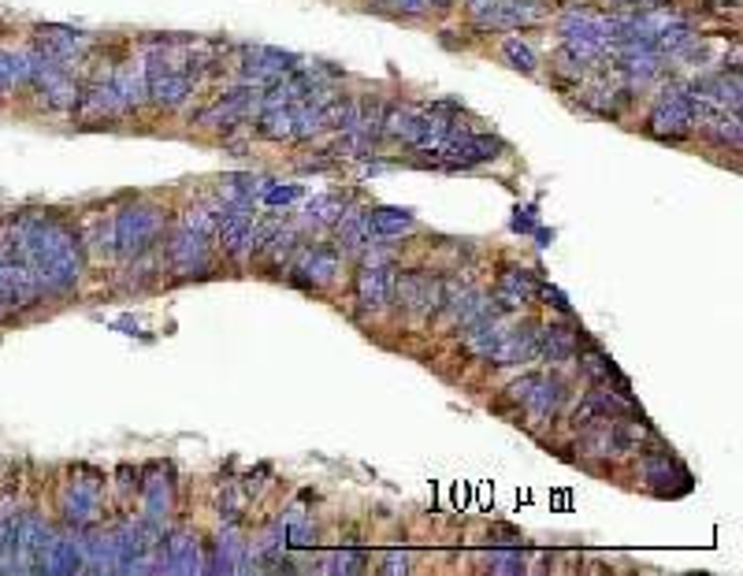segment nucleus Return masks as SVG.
<instances>
[{
	"mask_svg": "<svg viewBox=\"0 0 743 576\" xmlns=\"http://www.w3.org/2000/svg\"><path fill=\"white\" fill-rule=\"evenodd\" d=\"M23 86H26V60H23V52L0 49V98H8V93L23 90Z\"/></svg>",
	"mask_w": 743,
	"mask_h": 576,
	"instance_id": "cd10ccee",
	"label": "nucleus"
},
{
	"mask_svg": "<svg viewBox=\"0 0 743 576\" xmlns=\"http://www.w3.org/2000/svg\"><path fill=\"white\" fill-rule=\"evenodd\" d=\"M253 227H257V216L249 208H227L216 223V242H220L223 260H242L249 257L253 249Z\"/></svg>",
	"mask_w": 743,
	"mask_h": 576,
	"instance_id": "f8f14e48",
	"label": "nucleus"
},
{
	"mask_svg": "<svg viewBox=\"0 0 743 576\" xmlns=\"http://www.w3.org/2000/svg\"><path fill=\"white\" fill-rule=\"evenodd\" d=\"M487 562V569H495V573H524V547H502V551H491L484 558Z\"/></svg>",
	"mask_w": 743,
	"mask_h": 576,
	"instance_id": "473e14b6",
	"label": "nucleus"
},
{
	"mask_svg": "<svg viewBox=\"0 0 743 576\" xmlns=\"http://www.w3.org/2000/svg\"><path fill=\"white\" fill-rule=\"evenodd\" d=\"M338 268H343V249L331 242H297V249L291 253V279L312 291L335 283Z\"/></svg>",
	"mask_w": 743,
	"mask_h": 576,
	"instance_id": "0eeeda50",
	"label": "nucleus"
},
{
	"mask_svg": "<svg viewBox=\"0 0 743 576\" xmlns=\"http://www.w3.org/2000/svg\"><path fill=\"white\" fill-rule=\"evenodd\" d=\"M636 4H643V8H662V4H669V0H636Z\"/></svg>",
	"mask_w": 743,
	"mask_h": 576,
	"instance_id": "79ce46f5",
	"label": "nucleus"
},
{
	"mask_svg": "<svg viewBox=\"0 0 743 576\" xmlns=\"http://www.w3.org/2000/svg\"><path fill=\"white\" fill-rule=\"evenodd\" d=\"M364 216H369L372 239H401V234H409L417 227L413 213H406V208H395V205L364 208Z\"/></svg>",
	"mask_w": 743,
	"mask_h": 576,
	"instance_id": "5701e85b",
	"label": "nucleus"
},
{
	"mask_svg": "<svg viewBox=\"0 0 743 576\" xmlns=\"http://www.w3.org/2000/svg\"><path fill=\"white\" fill-rule=\"evenodd\" d=\"M505 153V142L491 130H450V138L435 150V156H443L446 168H476V164H491Z\"/></svg>",
	"mask_w": 743,
	"mask_h": 576,
	"instance_id": "423d86ee",
	"label": "nucleus"
},
{
	"mask_svg": "<svg viewBox=\"0 0 743 576\" xmlns=\"http://www.w3.org/2000/svg\"><path fill=\"white\" fill-rule=\"evenodd\" d=\"M349 208V201L343 194H323V197H312L309 201V223H317V227H335L338 223V216H343Z\"/></svg>",
	"mask_w": 743,
	"mask_h": 576,
	"instance_id": "c85d7f7f",
	"label": "nucleus"
},
{
	"mask_svg": "<svg viewBox=\"0 0 743 576\" xmlns=\"http://www.w3.org/2000/svg\"><path fill=\"white\" fill-rule=\"evenodd\" d=\"M257 135L268 142H294V112L291 108H260Z\"/></svg>",
	"mask_w": 743,
	"mask_h": 576,
	"instance_id": "a878e982",
	"label": "nucleus"
},
{
	"mask_svg": "<svg viewBox=\"0 0 743 576\" xmlns=\"http://www.w3.org/2000/svg\"><path fill=\"white\" fill-rule=\"evenodd\" d=\"M354 298L369 312L390 309V302H395V268L387 260H361L354 276Z\"/></svg>",
	"mask_w": 743,
	"mask_h": 576,
	"instance_id": "9b49d317",
	"label": "nucleus"
},
{
	"mask_svg": "<svg viewBox=\"0 0 743 576\" xmlns=\"http://www.w3.org/2000/svg\"><path fill=\"white\" fill-rule=\"evenodd\" d=\"M164 223H168V213L153 201H130L127 208H119L112 216V227H116V257L119 260H142L149 249L161 242Z\"/></svg>",
	"mask_w": 743,
	"mask_h": 576,
	"instance_id": "f03ea898",
	"label": "nucleus"
},
{
	"mask_svg": "<svg viewBox=\"0 0 743 576\" xmlns=\"http://www.w3.org/2000/svg\"><path fill=\"white\" fill-rule=\"evenodd\" d=\"M380 569H383V573H390V576H395V573H406V569H409V551H398V547H390L387 558H383Z\"/></svg>",
	"mask_w": 743,
	"mask_h": 576,
	"instance_id": "e433bc0d",
	"label": "nucleus"
},
{
	"mask_svg": "<svg viewBox=\"0 0 743 576\" xmlns=\"http://www.w3.org/2000/svg\"><path fill=\"white\" fill-rule=\"evenodd\" d=\"M491 536L510 539V543H521V532H517V528H505V525H495V528H491Z\"/></svg>",
	"mask_w": 743,
	"mask_h": 576,
	"instance_id": "58836bf2",
	"label": "nucleus"
},
{
	"mask_svg": "<svg viewBox=\"0 0 743 576\" xmlns=\"http://www.w3.org/2000/svg\"><path fill=\"white\" fill-rule=\"evenodd\" d=\"M0 298L12 305V312H23L41 302L38 276L23 260H0Z\"/></svg>",
	"mask_w": 743,
	"mask_h": 576,
	"instance_id": "4468645a",
	"label": "nucleus"
},
{
	"mask_svg": "<svg viewBox=\"0 0 743 576\" xmlns=\"http://www.w3.org/2000/svg\"><path fill=\"white\" fill-rule=\"evenodd\" d=\"M15 312H12V305H8L4 298H0V324H8V320H12Z\"/></svg>",
	"mask_w": 743,
	"mask_h": 576,
	"instance_id": "ea45409f",
	"label": "nucleus"
},
{
	"mask_svg": "<svg viewBox=\"0 0 743 576\" xmlns=\"http://www.w3.org/2000/svg\"><path fill=\"white\" fill-rule=\"evenodd\" d=\"M498 49H502V60L513 67V72H521V75L539 72V52L531 49V41H524L521 34H505V38L498 41Z\"/></svg>",
	"mask_w": 743,
	"mask_h": 576,
	"instance_id": "b1692460",
	"label": "nucleus"
},
{
	"mask_svg": "<svg viewBox=\"0 0 743 576\" xmlns=\"http://www.w3.org/2000/svg\"><path fill=\"white\" fill-rule=\"evenodd\" d=\"M323 569L328 573H361L364 569V551L361 547H338L323 558Z\"/></svg>",
	"mask_w": 743,
	"mask_h": 576,
	"instance_id": "2f4dec72",
	"label": "nucleus"
},
{
	"mask_svg": "<svg viewBox=\"0 0 743 576\" xmlns=\"http://www.w3.org/2000/svg\"><path fill=\"white\" fill-rule=\"evenodd\" d=\"M272 190H276V194H260L265 201H272V205H276V201H294V197H302V190H297V187H272Z\"/></svg>",
	"mask_w": 743,
	"mask_h": 576,
	"instance_id": "4c0bfd02",
	"label": "nucleus"
},
{
	"mask_svg": "<svg viewBox=\"0 0 743 576\" xmlns=\"http://www.w3.org/2000/svg\"><path fill=\"white\" fill-rule=\"evenodd\" d=\"M584 75H588V64H584L580 56H573L565 46L554 52V82L558 86H580Z\"/></svg>",
	"mask_w": 743,
	"mask_h": 576,
	"instance_id": "c756f323",
	"label": "nucleus"
},
{
	"mask_svg": "<svg viewBox=\"0 0 743 576\" xmlns=\"http://www.w3.org/2000/svg\"><path fill=\"white\" fill-rule=\"evenodd\" d=\"M220 216H223V208L197 205V208H190V213L182 216V223H179V227H187V231H194V234H205V239H213V234H216V223H220Z\"/></svg>",
	"mask_w": 743,
	"mask_h": 576,
	"instance_id": "7c9ffc66",
	"label": "nucleus"
},
{
	"mask_svg": "<svg viewBox=\"0 0 743 576\" xmlns=\"http://www.w3.org/2000/svg\"><path fill=\"white\" fill-rule=\"evenodd\" d=\"M406 317H421L432 320L439 317L443 309V279L427 268H406V272H395V302Z\"/></svg>",
	"mask_w": 743,
	"mask_h": 576,
	"instance_id": "20e7f679",
	"label": "nucleus"
},
{
	"mask_svg": "<svg viewBox=\"0 0 743 576\" xmlns=\"http://www.w3.org/2000/svg\"><path fill=\"white\" fill-rule=\"evenodd\" d=\"M580 354V331L569 320H550V324L536 328V357L550 364H565Z\"/></svg>",
	"mask_w": 743,
	"mask_h": 576,
	"instance_id": "dca6fc26",
	"label": "nucleus"
},
{
	"mask_svg": "<svg viewBox=\"0 0 743 576\" xmlns=\"http://www.w3.org/2000/svg\"><path fill=\"white\" fill-rule=\"evenodd\" d=\"M98 510H101V476L98 473H90V484H78V479H75V484L64 491V517H67V525H75V528L93 525Z\"/></svg>",
	"mask_w": 743,
	"mask_h": 576,
	"instance_id": "a211bd4d",
	"label": "nucleus"
},
{
	"mask_svg": "<svg viewBox=\"0 0 743 576\" xmlns=\"http://www.w3.org/2000/svg\"><path fill=\"white\" fill-rule=\"evenodd\" d=\"M72 116L82 127H108V124H116L119 116H127V108H124V101H119L116 86L104 78V82L78 86V101H75Z\"/></svg>",
	"mask_w": 743,
	"mask_h": 576,
	"instance_id": "9d476101",
	"label": "nucleus"
},
{
	"mask_svg": "<svg viewBox=\"0 0 743 576\" xmlns=\"http://www.w3.org/2000/svg\"><path fill=\"white\" fill-rule=\"evenodd\" d=\"M536 291H539V279L531 276L528 268L502 265L498 283H495V305L502 312H521V309H528V305L536 302Z\"/></svg>",
	"mask_w": 743,
	"mask_h": 576,
	"instance_id": "ddd939ff",
	"label": "nucleus"
},
{
	"mask_svg": "<svg viewBox=\"0 0 743 576\" xmlns=\"http://www.w3.org/2000/svg\"><path fill=\"white\" fill-rule=\"evenodd\" d=\"M565 401H569V391H565L562 380H558V376H539L521 409H528L536 421H554V417L565 409Z\"/></svg>",
	"mask_w": 743,
	"mask_h": 576,
	"instance_id": "aec40b11",
	"label": "nucleus"
},
{
	"mask_svg": "<svg viewBox=\"0 0 743 576\" xmlns=\"http://www.w3.org/2000/svg\"><path fill=\"white\" fill-rule=\"evenodd\" d=\"M699 124V101L695 93L688 90L684 78H672L658 90V98L651 101V112H646V135L662 138V142H684V138L695 135Z\"/></svg>",
	"mask_w": 743,
	"mask_h": 576,
	"instance_id": "f257e3e1",
	"label": "nucleus"
},
{
	"mask_svg": "<svg viewBox=\"0 0 743 576\" xmlns=\"http://www.w3.org/2000/svg\"><path fill=\"white\" fill-rule=\"evenodd\" d=\"M335 234H338V249H346V253L364 257V253L372 249V227H369V216H364L361 208H346L335 223Z\"/></svg>",
	"mask_w": 743,
	"mask_h": 576,
	"instance_id": "4be33fe9",
	"label": "nucleus"
},
{
	"mask_svg": "<svg viewBox=\"0 0 743 576\" xmlns=\"http://www.w3.org/2000/svg\"><path fill=\"white\" fill-rule=\"evenodd\" d=\"M640 473L654 491H669L672 484H680V491H688V484H692V476L684 473V465H680L672 450H640Z\"/></svg>",
	"mask_w": 743,
	"mask_h": 576,
	"instance_id": "f3484780",
	"label": "nucleus"
},
{
	"mask_svg": "<svg viewBox=\"0 0 743 576\" xmlns=\"http://www.w3.org/2000/svg\"><path fill=\"white\" fill-rule=\"evenodd\" d=\"M427 8H439V12H446V8H453L458 0H424Z\"/></svg>",
	"mask_w": 743,
	"mask_h": 576,
	"instance_id": "a19ab883",
	"label": "nucleus"
},
{
	"mask_svg": "<svg viewBox=\"0 0 743 576\" xmlns=\"http://www.w3.org/2000/svg\"><path fill=\"white\" fill-rule=\"evenodd\" d=\"M580 372H584V380H588V383H617L620 380L614 357H606L602 350H594V346L580 354Z\"/></svg>",
	"mask_w": 743,
	"mask_h": 576,
	"instance_id": "bb28decb",
	"label": "nucleus"
},
{
	"mask_svg": "<svg viewBox=\"0 0 743 576\" xmlns=\"http://www.w3.org/2000/svg\"><path fill=\"white\" fill-rule=\"evenodd\" d=\"M383 12H395V15H406V20H417V15L427 12L424 0H383Z\"/></svg>",
	"mask_w": 743,
	"mask_h": 576,
	"instance_id": "f704fd0d",
	"label": "nucleus"
},
{
	"mask_svg": "<svg viewBox=\"0 0 743 576\" xmlns=\"http://www.w3.org/2000/svg\"><path fill=\"white\" fill-rule=\"evenodd\" d=\"M108 82L116 86L119 101H124L127 112H138L145 108V67L134 64V60H124V64H116V72L108 75Z\"/></svg>",
	"mask_w": 743,
	"mask_h": 576,
	"instance_id": "412c9836",
	"label": "nucleus"
},
{
	"mask_svg": "<svg viewBox=\"0 0 743 576\" xmlns=\"http://www.w3.org/2000/svg\"><path fill=\"white\" fill-rule=\"evenodd\" d=\"M142 67H145V101L153 104L156 112H175L194 98L197 82L187 72H179L161 49H149Z\"/></svg>",
	"mask_w": 743,
	"mask_h": 576,
	"instance_id": "7ed1b4c3",
	"label": "nucleus"
},
{
	"mask_svg": "<svg viewBox=\"0 0 743 576\" xmlns=\"http://www.w3.org/2000/svg\"><path fill=\"white\" fill-rule=\"evenodd\" d=\"M606 4H614V8H628V4H636V0H606Z\"/></svg>",
	"mask_w": 743,
	"mask_h": 576,
	"instance_id": "37998d69",
	"label": "nucleus"
},
{
	"mask_svg": "<svg viewBox=\"0 0 743 576\" xmlns=\"http://www.w3.org/2000/svg\"><path fill=\"white\" fill-rule=\"evenodd\" d=\"M34 52H41L52 64H64L72 67L78 60L86 56V52L93 49V41L86 38L82 30H75V26H64V23H38L34 26Z\"/></svg>",
	"mask_w": 743,
	"mask_h": 576,
	"instance_id": "1a4fd4ad",
	"label": "nucleus"
},
{
	"mask_svg": "<svg viewBox=\"0 0 743 576\" xmlns=\"http://www.w3.org/2000/svg\"><path fill=\"white\" fill-rule=\"evenodd\" d=\"M699 138H706L710 145H718V150H740L743 142V127H740V112H725V108H714V112H703L699 116Z\"/></svg>",
	"mask_w": 743,
	"mask_h": 576,
	"instance_id": "6ab92c4d",
	"label": "nucleus"
},
{
	"mask_svg": "<svg viewBox=\"0 0 743 576\" xmlns=\"http://www.w3.org/2000/svg\"><path fill=\"white\" fill-rule=\"evenodd\" d=\"M164 547H168V562H164V569H182V573L201 569L197 565V539L190 536V532L164 536Z\"/></svg>",
	"mask_w": 743,
	"mask_h": 576,
	"instance_id": "393cba45",
	"label": "nucleus"
},
{
	"mask_svg": "<svg viewBox=\"0 0 743 576\" xmlns=\"http://www.w3.org/2000/svg\"><path fill=\"white\" fill-rule=\"evenodd\" d=\"M294 64H297V56H291V52H283V49H268V46H242L239 49V82H246V86H272L279 82V78H286L294 72Z\"/></svg>",
	"mask_w": 743,
	"mask_h": 576,
	"instance_id": "6e6552de",
	"label": "nucleus"
},
{
	"mask_svg": "<svg viewBox=\"0 0 743 576\" xmlns=\"http://www.w3.org/2000/svg\"><path fill=\"white\" fill-rule=\"evenodd\" d=\"M531 357H536V324L521 320V324H513V328H502L487 364H495V369H513V364H524V361H531Z\"/></svg>",
	"mask_w": 743,
	"mask_h": 576,
	"instance_id": "2eb2a0df",
	"label": "nucleus"
},
{
	"mask_svg": "<svg viewBox=\"0 0 743 576\" xmlns=\"http://www.w3.org/2000/svg\"><path fill=\"white\" fill-rule=\"evenodd\" d=\"M164 268L171 279H208L213 276V249L205 234H194L187 227H175L168 246H164Z\"/></svg>",
	"mask_w": 743,
	"mask_h": 576,
	"instance_id": "39448f33",
	"label": "nucleus"
},
{
	"mask_svg": "<svg viewBox=\"0 0 743 576\" xmlns=\"http://www.w3.org/2000/svg\"><path fill=\"white\" fill-rule=\"evenodd\" d=\"M536 380H539V372H524L521 380H513L510 387H505V398H510L513 406H524V398H528V391L536 387Z\"/></svg>",
	"mask_w": 743,
	"mask_h": 576,
	"instance_id": "72a5a7b5",
	"label": "nucleus"
},
{
	"mask_svg": "<svg viewBox=\"0 0 743 576\" xmlns=\"http://www.w3.org/2000/svg\"><path fill=\"white\" fill-rule=\"evenodd\" d=\"M536 298H543V302H554V305H558V312H562V317H573V309H569V298H565V294L558 291V286H550V283H539Z\"/></svg>",
	"mask_w": 743,
	"mask_h": 576,
	"instance_id": "c9c22d12",
	"label": "nucleus"
}]
</instances>
